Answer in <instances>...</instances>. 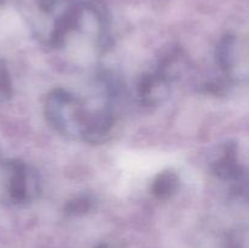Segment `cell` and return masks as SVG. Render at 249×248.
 I'll use <instances>...</instances> for the list:
<instances>
[{"label":"cell","mask_w":249,"mask_h":248,"mask_svg":"<svg viewBox=\"0 0 249 248\" xmlns=\"http://www.w3.org/2000/svg\"><path fill=\"white\" fill-rule=\"evenodd\" d=\"M11 88H10L9 75L4 67H0V102L5 101L10 96Z\"/></svg>","instance_id":"cell-1"}]
</instances>
